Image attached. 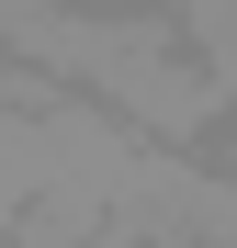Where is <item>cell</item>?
<instances>
[{
    "label": "cell",
    "mask_w": 237,
    "mask_h": 248,
    "mask_svg": "<svg viewBox=\"0 0 237 248\" xmlns=\"http://www.w3.org/2000/svg\"><path fill=\"white\" fill-rule=\"evenodd\" d=\"M0 248H12V226H0Z\"/></svg>",
    "instance_id": "7a4b0ae2"
},
{
    "label": "cell",
    "mask_w": 237,
    "mask_h": 248,
    "mask_svg": "<svg viewBox=\"0 0 237 248\" xmlns=\"http://www.w3.org/2000/svg\"><path fill=\"white\" fill-rule=\"evenodd\" d=\"M170 34H181L204 68H226V79H237V0H170Z\"/></svg>",
    "instance_id": "6da1fadb"
}]
</instances>
